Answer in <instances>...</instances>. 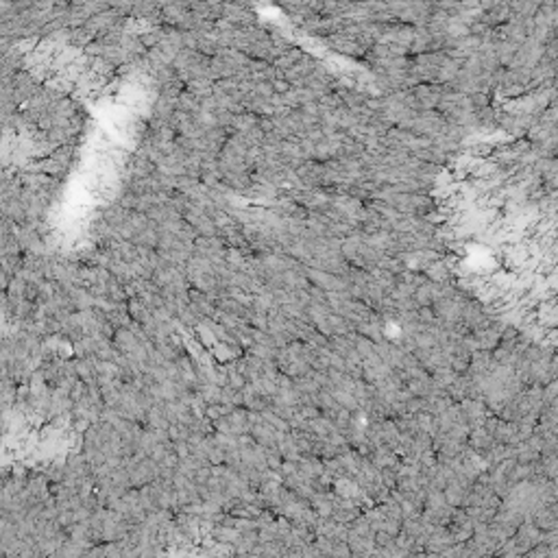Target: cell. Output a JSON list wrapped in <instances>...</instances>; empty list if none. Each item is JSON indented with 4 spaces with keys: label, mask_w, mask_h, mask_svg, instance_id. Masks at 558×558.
Listing matches in <instances>:
<instances>
[{
    "label": "cell",
    "mask_w": 558,
    "mask_h": 558,
    "mask_svg": "<svg viewBox=\"0 0 558 558\" xmlns=\"http://www.w3.org/2000/svg\"><path fill=\"white\" fill-rule=\"evenodd\" d=\"M323 42H325L327 48H332V51L340 53V55H347V57H351V59H362L364 57L362 48H360L349 35H344V33H332V35L323 37Z\"/></svg>",
    "instance_id": "1"
},
{
    "label": "cell",
    "mask_w": 558,
    "mask_h": 558,
    "mask_svg": "<svg viewBox=\"0 0 558 558\" xmlns=\"http://www.w3.org/2000/svg\"><path fill=\"white\" fill-rule=\"evenodd\" d=\"M382 530H386L390 537H397L401 532V521L399 519H392V517H384V526Z\"/></svg>",
    "instance_id": "5"
},
{
    "label": "cell",
    "mask_w": 558,
    "mask_h": 558,
    "mask_svg": "<svg viewBox=\"0 0 558 558\" xmlns=\"http://www.w3.org/2000/svg\"><path fill=\"white\" fill-rule=\"evenodd\" d=\"M493 436H491V434L484 430V425L482 428H473V430H469V438H467V445H469L471 449H475V451H486L491 445H493Z\"/></svg>",
    "instance_id": "2"
},
{
    "label": "cell",
    "mask_w": 558,
    "mask_h": 558,
    "mask_svg": "<svg viewBox=\"0 0 558 558\" xmlns=\"http://www.w3.org/2000/svg\"><path fill=\"white\" fill-rule=\"evenodd\" d=\"M297 412H301L310 421V418H316L318 414H321V410H318V406H314V404H299Z\"/></svg>",
    "instance_id": "6"
},
{
    "label": "cell",
    "mask_w": 558,
    "mask_h": 558,
    "mask_svg": "<svg viewBox=\"0 0 558 558\" xmlns=\"http://www.w3.org/2000/svg\"><path fill=\"white\" fill-rule=\"evenodd\" d=\"M469 103H471V109H482V107H489L491 105V94L486 92H473L469 94Z\"/></svg>",
    "instance_id": "4"
},
{
    "label": "cell",
    "mask_w": 558,
    "mask_h": 558,
    "mask_svg": "<svg viewBox=\"0 0 558 558\" xmlns=\"http://www.w3.org/2000/svg\"><path fill=\"white\" fill-rule=\"evenodd\" d=\"M467 491H469V489H464L462 484H458L456 480H451V482H447V486L443 489V495H445V502H447L449 506L458 508V506H462Z\"/></svg>",
    "instance_id": "3"
},
{
    "label": "cell",
    "mask_w": 558,
    "mask_h": 558,
    "mask_svg": "<svg viewBox=\"0 0 558 558\" xmlns=\"http://www.w3.org/2000/svg\"><path fill=\"white\" fill-rule=\"evenodd\" d=\"M373 539H375V545H377V547H388L395 537H390L386 530H377L375 534H373Z\"/></svg>",
    "instance_id": "7"
}]
</instances>
